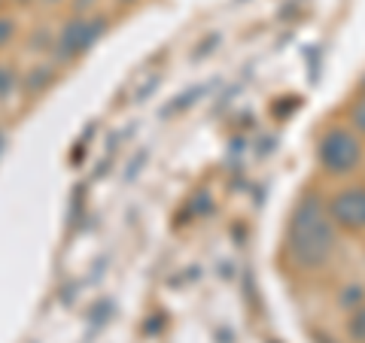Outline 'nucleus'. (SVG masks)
<instances>
[{
    "label": "nucleus",
    "instance_id": "obj_14",
    "mask_svg": "<svg viewBox=\"0 0 365 343\" xmlns=\"http://www.w3.org/2000/svg\"><path fill=\"white\" fill-rule=\"evenodd\" d=\"M16 4H21V6H28V4H34V0H16Z\"/></svg>",
    "mask_w": 365,
    "mask_h": 343
},
{
    "label": "nucleus",
    "instance_id": "obj_8",
    "mask_svg": "<svg viewBox=\"0 0 365 343\" xmlns=\"http://www.w3.org/2000/svg\"><path fill=\"white\" fill-rule=\"evenodd\" d=\"M13 37H16V19L0 16V49L13 43Z\"/></svg>",
    "mask_w": 365,
    "mask_h": 343
},
{
    "label": "nucleus",
    "instance_id": "obj_10",
    "mask_svg": "<svg viewBox=\"0 0 365 343\" xmlns=\"http://www.w3.org/2000/svg\"><path fill=\"white\" fill-rule=\"evenodd\" d=\"M95 4H98V0H73V13L76 16H86V13L95 9Z\"/></svg>",
    "mask_w": 365,
    "mask_h": 343
},
{
    "label": "nucleus",
    "instance_id": "obj_13",
    "mask_svg": "<svg viewBox=\"0 0 365 343\" xmlns=\"http://www.w3.org/2000/svg\"><path fill=\"white\" fill-rule=\"evenodd\" d=\"M43 4H49V6H55V4H64V0H43Z\"/></svg>",
    "mask_w": 365,
    "mask_h": 343
},
{
    "label": "nucleus",
    "instance_id": "obj_2",
    "mask_svg": "<svg viewBox=\"0 0 365 343\" xmlns=\"http://www.w3.org/2000/svg\"><path fill=\"white\" fill-rule=\"evenodd\" d=\"M365 137L350 125H335L317 143V164L326 176H350L365 162Z\"/></svg>",
    "mask_w": 365,
    "mask_h": 343
},
{
    "label": "nucleus",
    "instance_id": "obj_3",
    "mask_svg": "<svg viewBox=\"0 0 365 343\" xmlns=\"http://www.w3.org/2000/svg\"><path fill=\"white\" fill-rule=\"evenodd\" d=\"M107 33V16H73L71 21H64L58 37H55L52 49H55V58L61 64H71L95 46L101 37Z\"/></svg>",
    "mask_w": 365,
    "mask_h": 343
},
{
    "label": "nucleus",
    "instance_id": "obj_1",
    "mask_svg": "<svg viewBox=\"0 0 365 343\" xmlns=\"http://www.w3.org/2000/svg\"><path fill=\"white\" fill-rule=\"evenodd\" d=\"M338 246V225L329 213V201L317 191H304L287 222V255L299 270L314 273L326 268Z\"/></svg>",
    "mask_w": 365,
    "mask_h": 343
},
{
    "label": "nucleus",
    "instance_id": "obj_9",
    "mask_svg": "<svg viewBox=\"0 0 365 343\" xmlns=\"http://www.w3.org/2000/svg\"><path fill=\"white\" fill-rule=\"evenodd\" d=\"M16 88V73L9 67H0V97H6Z\"/></svg>",
    "mask_w": 365,
    "mask_h": 343
},
{
    "label": "nucleus",
    "instance_id": "obj_11",
    "mask_svg": "<svg viewBox=\"0 0 365 343\" xmlns=\"http://www.w3.org/2000/svg\"><path fill=\"white\" fill-rule=\"evenodd\" d=\"M4 149H6V131L0 128V155H4Z\"/></svg>",
    "mask_w": 365,
    "mask_h": 343
},
{
    "label": "nucleus",
    "instance_id": "obj_4",
    "mask_svg": "<svg viewBox=\"0 0 365 343\" xmlns=\"http://www.w3.org/2000/svg\"><path fill=\"white\" fill-rule=\"evenodd\" d=\"M329 213L338 231L365 234V186H344L329 194Z\"/></svg>",
    "mask_w": 365,
    "mask_h": 343
},
{
    "label": "nucleus",
    "instance_id": "obj_5",
    "mask_svg": "<svg viewBox=\"0 0 365 343\" xmlns=\"http://www.w3.org/2000/svg\"><path fill=\"white\" fill-rule=\"evenodd\" d=\"M344 334H347L350 343H365V304H359V307H353V310H347Z\"/></svg>",
    "mask_w": 365,
    "mask_h": 343
},
{
    "label": "nucleus",
    "instance_id": "obj_7",
    "mask_svg": "<svg viewBox=\"0 0 365 343\" xmlns=\"http://www.w3.org/2000/svg\"><path fill=\"white\" fill-rule=\"evenodd\" d=\"M344 292H347V295H341V304H344V310H353V307L365 304V292H362V285H347Z\"/></svg>",
    "mask_w": 365,
    "mask_h": 343
},
{
    "label": "nucleus",
    "instance_id": "obj_6",
    "mask_svg": "<svg viewBox=\"0 0 365 343\" xmlns=\"http://www.w3.org/2000/svg\"><path fill=\"white\" fill-rule=\"evenodd\" d=\"M347 122H350V128L362 134L365 137V88L359 91L356 97L350 100V110H347Z\"/></svg>",
    "mask_w": 365,
    "mask_h": 343
},
{
    "label": "nucleus",
    "instance_id": "obj_12",
    "mask_svg": "<svg viewBox=\"0 0 365 343\" xmlns=\"http://www.w3.org/2000/svg\"><path fill=\"white\" fill-rule=\"evenodd\" d=\"M119 6H131V4H137V0H116Z\"/></svg>",
    "mask_w": 365,
    "mask_h": 343
}]
</instances>
